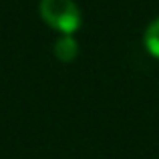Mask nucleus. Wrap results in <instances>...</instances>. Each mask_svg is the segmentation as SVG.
I'll list each match as a JSON object with an SVG mask.
<instances>
[{
    "label": "nucleus",
    "instance_id": "7ed1b4c3",
    "mask_svg": "<svg viewBox=\"0 0 159 159\" xmlns=\"http://www.w3.org/2000/svg\"><path fill=\"white\" fill-rule=\"evenodd\" d=\"M143 43H145V48L149 51V54H153L155 58H159V16L155 20H151V24L147 26Z\"/></svg>",
    "mask_w": 159,
    "mask_h": 159
},
{
    "label": "nucleus",
    "instance_id": "f03ea898",
    "mask_svg": "<svg viewBox=\"0 0 159 159\" xmlns=\"http://www.w3.org/2000/svg\"><path fill=\"white\" fill-rule=\"evenodd\" d=\"M79 54V43L73 39V34H62L54 43V57L61 62H70Z\"/></svg>",
    "mask_w": 159,
    "mask_h": 159
},
{
    "label": "nucleus",
    "instance_id": "f257e3e1",
    "mask_svg": "<svg viewBox=\"0 0 159 159\" xmlns=\"http://www.w3.org/2000/svg\"><path fill=\"white\" fill-rule=\"evenodd\" d=\"M40 18L62 34H73L81 26V10L73 0H40Z\"/></svg>",
    "mask_w": 159,
    "mask_h": 159
}]
</instances>
